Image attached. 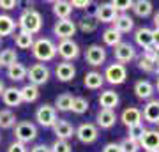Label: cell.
Listing matches in <instances>:
<instances>
[{
    "label": "cell",
    "mask_w": 159,
    "mask_h": 152,
    "mask_svg": "<svg viewBox=\"0 0 159 152\" xmlns=\"http://www.w3.org/2000/svg\"><path fill=\"white\" fill-rule=\"evenodd\" d=\"M142 118H145L150 124H159V101L157 99H150L145 104L142 112Z\"/></svg>",
    "instance_id": "17"
},
{
    "label": "cell",
    "mask_w": 159,
    "mask_h": 152,
    "mask_svg": "<svg viewBox=\"0 0 159 152\" xmlns=\"http://www.w3.org/2000/svg\"><path fill=\"white\" fill-rule=\"evenodd\" d=\"M119 94L115 90H102L101 96H99V104H101V110H115L117 104H119Z\"/></svg>",
    "instance_id": "18"
},
{
    "label": "cell",
    "mask_w": 159,
    "mask_h": 152,
    "mask_svg": "<svg viewBox=\"0 0 159 152\" xmlns=\"http://www.w3.org/2000/svg\"><path fill=\"white\" fill-rule=\"evenodd\" d=\"M4 89H6V87H4V83H2V80H0V94L4 92Z\"/></svg>",
    "instance_id": "50"
},
{
    "label": "cell",
    "mask_w": 159,
    "mask_h": 152,
    "mask_svg": "<svg viewBox=\"0 0 159 152\" xmlns=\"http://www.w3.org/2000/svg\"><path fill=\"white\" fill-rule=\"evenodd\" d=\"M85 60H87L89 66H92V67L102 66L104 60H106V50H104L101 44H90L85 51Z\"/></svg>",
    "instance_id": "10"
},
{
    "label": "cell",
    "mask_w": 159,
    "mask_h": 152,
    "mask_svg": "<svg viewBox=\"0 0 159 152\" xmlns=\"http://www.w3.org/2000/svg\"><path fill=\"white\" fill-rule=\"evenodd\" d=\"M27 78L30 80V85H44L50 78V69L46 67L44 64H34L27 69Z\"/></svg>",
    "instance_id": "5"
},
{
    "label": "cell",
    "mask_w": 159,
    "mask_h": 152,
    "mask_svg": "<svg viewBox=\"0 0 159 152\" xmlns=\"http://www.w3.org/2000/svg\"><path fill=\"white\" fill-rule=\"evenodd\" d=\"M18 27L21 28L23 32H29V34H32V35L41 32V28H43V16H41V12L32 9V7H27V9L20 14Z\"/></svg>",
    "instance_id": "1"
},
{
    "label": "cell",
    "mask_w": 159,
    "mask_h": 152,
    "mask_svg": "<svg viewBox=\"0 0 159 152\" xmlns=\"http://www.w3.org/2000/svg\"><path fill=\"white\" fill-rule=\"evenodd\" d=\"M154 27L156 28H159V11L154 14Z\"/></svg>",
    "instance_id": "49"
},
{
    "label": "cell",
    "mask_w": 159,
    "mask_h": 152,
    "mask_svg": "<svg viewBox=\"0 0 159 152\" xmlns=\"http://www.w3.org/2000/svg\"><path fill=\"white\" fill-rule=\"evenodd\" d=\"M35 120L39 122V126L43 127H53L55 122H57V110L51 106V104H43V106L37 108L35 112Z\"/></svg>",
    "instance_id": "6"
},
{
    "label": "cell",
    "mask_w": 159,
    "mask_h": 152,
    "mask_svg": "<svg viewBox=\"0 0 159 152\" xmlns=\"http://www.w3.org/2000/svg\"><path fill=\"white\" fill-rule=\"evenodd\" d=\"M7 76H9L12 81H21V80L27 78V67L20 62L12 64V66L7 67Z\"/></svg>",
    "instance_id": "29"
},
{
    "label": "cell",
    "mask_w": 159,
    "mask_h": 152,
    "mask_svg": "<svg viewBox=\"0 0 159 152\" xmlns=\"http://www.w3.org/2000/svg\"><path fill=\"white\" fill-rule=\"evenodd\" d=\"M120 120L124 122V126L131 127V126H136V124H142V110L136 106H129L125 108L122 115H120Z\"/></svg>",
    "instance_id": "15"
},
{
    "label": "cell",
    "mask_w": 159,
    "mask_h": 152,
    "mask_svg": "<svg viewBox=\"0 0 159 152\" xmlns=\"http://www.w3.org/2000/svg\"><path fill=\"white\" fill-rule=\"evenodd\" d=\"M152 41H154V46H159V28L152 30Z\"/></svg>",
    "instance_id": "47"
},
{
    "label": "cell",
    "mask_w": 159,
    "mask_h": 152,
    "mask_svg": "<svg viewBox=\"0 0 159 152\" xmlns=\"http://www.w3.org/2000/svg\"><path fill=\"white\" fill-rule=\"evenodd\" d=\"M134 94L138 99H150L154 94V85L148 80H138L134 83Z\"/></svg>",
    "instance_id": "23"
},
{
    "label": "cell",
    "mask_w": 159,
    "mask_h": 152,
    "mask_svg": "<svg viewBox=\"0 0 159 152\" xmlns=\"http://www.w3.org/2000/svg\"><path fill=\"white\" fill-rule=\"evenodd\" d=\"M140 149L145 150H159V133L157 129H147L145 135L142 136V140L138 141Z\"/></svg>",
    "instance_id": "13"
},
{
    "label": "cell",
    "mask_w": 159,
    "mask_h": 152,
    "mask_svg": "<svg viewBox=\"0 0 159 152\" xmlns=\"http://www.w3.org/2000/svg\"><path fill=\"white\" fill-rule=\"evenodd\" d=\"M157 133H159V124H157Z\"/></svg>",
    "instance_id": "54"
},
{
    "label": "cell",
    "mask_w": 159,
    "mask_h": 152,
    "mask_svg": "<svg viewBox=\"0 0 159 152\" xmlns=\"http://www.w3.org/2000/svg\"><path fill=\"white\" fill-rule=\"evenodd\" d=\"M119 145H120V150L122 152H138L140 150V143L131 140V138H124Z\"/></svg>",
    "instance_id": "40"
},
{
    "label": "cell",
    "mask_w": 159,
    "mask_h": 152,
    "mask_svg": "<svg viewBox=\"0 0 159 152\" xmlns=\"http://www.w3.org/2000/svg\"><path fill=\"white\" fill-rule=\"evenodd\" d=\"M30 50H32V55L39 62H50L57 57V44L48 37H41V39L34 41Z\"/></svg>",
    "instance_id": "2"
},
{
    "label": "cell",
    "mask_w": 159,
    "mask_h": 152,
    "mask_svg": "<svg viewBox=\"0 0 159 152\" xmlns=\"http://www.w3.org/2000/svg\"><path fill=\"white\" fill-rule=\"evenodd\" d=\"M57 53L64 58V62H71V60H74V58L80 57V46L73 39H64L58 43Z\"/></svg>",
    "instance_id": "7"
},
{
    "label": "cell",
    "mask_w": 159,
    "mask_h": 152,
    "mask_svg": "<svg viewBox=\"0 0 159 152\" xmlns=\"http://www.w3.org/2000/svg\"><path fill=\"white\" fill-rule=\"evenodd\" d=\"M152 55H154V60L159 62V46H152Z\"/></svg>",
    "instance_id": "48"
},
{
    "label": "cell",
    "mask_w": 159,
    "mask_h": 152,
    "mask_svg": "<svg viewBox=\"0 0 159 152\" xmlns=\"http://www.w3.org/2000/svg\"><path fill=\"white\" fill-rule=\"evenodd\" d=\"M53 34L57 35L60 41L64 39H73V35L76 34V23L67 18V20H58L53 25Z\"/></svg>",
    "instance_id": "8"
},
{
    "label": "cell",
    "mask_w": 159,
    "mask_h": 152,
    "mask_svg": "<svg viewBox=\"0 0 159 152\" xmlns=\"http://www.w3.org/2000/svg\"><path fill=\"white\" fill-rule=\"evenodd\" d=\"M14 43H16L18 48H21V50H29V48H32V44H34V35L29 34V32L20 30V32L14 35Z\"/></svg>",
    "instance_id": "32"
},
{
    "label": "cell",
    "mask_w": 159,
    "mask_h": 152,
    "mask_svg": "<svg viewBox=\"0 0 159 152\" xmlns=\"http://www.w3.org/2000/svg\"><path fill=\"white\" fill-rule=\"evenodd\" d=\"M113 57L117 58V62L119 64H125V62H131L134 57H136V50L133 48V44L129 43H120V44L115 46L113 50Z\"/></svg>",
    "instance_id": "11"
},
{
    "label": "cell",
    "mask_w": 159,
    "mask_h": 152,
    "mask_svg": "<svg viewBox=\"0 0 159 152\" xmlns=\"http://www.w3.org/2000/svg\"><path fill=\"white\" fill-rule=\"evenodd\" d=\"M78 27L81 32H85V34H90V32H94L97 28V21L94 16H83L81 20L78 21ZM76 27V28H78Z\"/></svg>",
    "instance_id": "35"
},
{
    "label": "cell",
    "mask_w": 159,
    "mask_h": 152,
    "mask_svg": "<svg viewBox=\"0 0 159 152\" xmlns=\"http://www.w3.org/2000/svg\"><path fill=\"white\" fill-rule=\"evenodd\" d=\"M16 30V21L9 14H0V37L11 35Z\"/></svg>",
    "instance_id": "27"
},
{
    "label": "cell",
    "mask_w": 159,
    "mask_h": 152,
    "mask_svg": "<svg viewBox=\"0 0 159 152\" xmlns=\"http://www.w3.org/2000/svg\"><path fill=\"white\" fill-rule=\"evenodd\" d=\"M74 135L81 143H94L97 140V136H99V129H97L96 124L85 122V124L80 126L78 129H74Z\"/></svg>",
    "instance_id": "9"
},
{
    "label": "cell",
    "mask_w": 159,
    "mask_h": 152,
    "mask_svg": "<svg viewBox=\"0 0 159 152\" xmlns=\"http://www.w3.org/2000/svg\"><path fill=\"white\" fill-rule=\"evenodd\" d=\"M102 78H104V81H108L110 85H122L125 81V78H127V69H125L124 64L113 62L106 67Z\"/></svg>",
    "instance_id": "4"
},
{
    "label": "cell",
    "mask_w": 159,
    "mask_h": 152,
    "mask_svg": "<svg viewBox=\"0 0 159 152\" xmlns=\"http://www.w3.org/2000/svg\"><path fill=\"white\" fill-rule=\"evenodd\" d=\"M134 41H136L138 46H142L143 50L147 48H152L154 46V41H152V30L147 27H140L134 32Z\"/></svg>",
    "instance_id": "20"
},
{
    "label": "cell",
    "mask_w": 159,
    "mask_h": 152,
    "mask_svg": "<svg viewBox=\"0 0 159 152\" xmlns=\"http://www.w3.org/2000/svg\"><path fill=\"white\" fill-rule=\"evenodd\" d=\"M147 152H159V150H147Z\"/></svg>",
    "instance_id": "52"
},
{
    "label": "cell",
    "mask_w": 159,
    "mask_h": 152,
    "mask_svg": "<svg viewBox=\"0 0 159 152\" xmlns=\"http://www.w3.org/2000/svg\"><path fill=\"white\" fill-rule=\"evenodd\" d=\"M157 92H159V76H157Z\"/></svg>",
    "instance_id": "51"
},
{
    "label": "cell",
    "mask_w": 159,
    "mask_h": 152,
    "mask_svg": "<svg viewBox=\"0 0 159 152\" xmlns=\"http://www.w3.org/2000/svg\"><path fill=\"white\" fill-rule=\"evenodd\" d=\"M73 12V7H71V2H66V0H57L53 2V14L58 18V20H67Z\"/></svg>",
    "instance_id": "25"
},
{
    "label": "cell",
    "mask_w": 159,
    "mask_h": 152,
    "mask_svg": "<svg viewBox=\"0 0 159 152\" xmlns=\"http://www.w3.org/2000/svg\"><path fill=\"white\" fill-rule=\"evenodd\" d=\"M16 6H18L16 0H0V7H2V9H6V11H9V9H14Z\"/></svg>",
    "instance_id": "43"
},
{
    "label": "cell",
    "mask_w": 159,
    "mask_h": 152,
    "mask_svg": "<svg viewBox=\"0 0 159 152\" xmlns=\"http://www.w3.org/2000/svg\"><path fill=\"white\" fill-rule=\"evenodd\" d=\"M30 152H50V147L43 145V143H39V145H35L30 149Z\"/></svg>",
    "instance_id": "46"
},
{
    "label": "cell",
    "mask_w": 159,
    "mask_h": 152,
    "mask_svg": "<svg viewBox=\"0 0 159 152\" xmlns=\"http://www.w3.org/2000/svg\"><path fill=\"white\" fill-rule=\"evenodd\" d=\"M2 101H4V104L6 106H20L21 104V94H20V89H16V87H7V89H4V92H2Z\"/></svg>",
    "instance_id": "19"
},
{
    "label": "cell",
    "mask_w": 159,
    "mask_h": 152,
    "mask_svg": "<svg viewBox=\"0 0 159 152\" xmlns=\"http://www.w3.org/2000/svg\"><path fill=\"white\" fill-rule=\"evenodd\" d=\"M20 94H21V101L23 103H34L39 99V87H35V85H23L21 89H20Z\"/></svg>",
    "instance_id": "26"
},
{
    "label": "cell",
    "mask_w": 159,
    "mask_h": 152,
    "mask_svg": "<svg viewBox=\"0 0 159 152\" xmlns=\"http://www.w3.org/2000/svg\"><path fill=\"white\" fill-rule=\"evenodd\" d=\"M145 126L143 124H136V126H131V127H127V138H131V140H134V141H140L142 140V136L145 135Z\"/></svg>",
    "instance_id": "37"
},
{
    "label": "cell",
    "mask_w": 159,
    "mask_h": 152,
    "mask_svg": "<svg viewBox=\"0 0 159 152\" xmlns=\"http://www.w3.org/2000/svg\"><path fill=\"white\" fill-rule=\"evenodd\" d=\"M119 16L115 9L110 4H101V6L96 7V12H94V18H96V21L99 23H113L115 18Z\"/></svg>",
    "instance_id": "12"
},
{
    "label": "cell",
    "mask_w": 159,
    "mask_h": 152,
    "mask_svg": "<svg viewBox=\"0 0 159 152\" xmlns=\"http://www.w3.org/2000/svg\"><path fill=\"white\" fill-rule=\"evenodd\" d=\"M113 28L119 34H127L134 28V21H133V18L129 14H119L113 21Z\"/></svg>",
    "instance_id": "22"
},
{
    "label": "cell",
    "mask_w": 159,
    "mask_h": 152,
    "mask_svg": "<svg viewBox=\"0 0 159 152\" xmlns=\"http://www.w3.org/2000/svg\"><path fill=\"white\" fill-rule=\"evenodd\" d=\"M110 6L115 9V12H117V14H119V12H122V14H124L125 11L133 9V2H131V0H113V2H110Z\"/></svg>",
    "instance_id": "39"
},
{
    "label": "cell",
    "mask_w": 159,
    "mask_h": 152,
    "mask_svg": "<svg viewBox=\"0 0 159 152\" xmlns=\"http://www.w3.org/2000/svg\"><path fill=\"white\" fill-rule=\"evenodd\" d=\"M55 74H57V78L60 81H71V80L76 76V69L71 62H60L57 64V67H55Z\"/></svg>",
    "instance_id": "21"
},
{
    "label": "cell",
    "mask_w": 159,
    "mask_h": 152,
    "mask_svg": "<svg viewBox=\"0 0 159 152\" xmlns=\"http://www.w3.org/2000/svg\"><path fill=\"white\" fill-rule=\"evenodd\" d=\"M7 152H29V150H27V145H25V143L14 140L11 145L7 147Z\"/></svg>",
    "instance_id": "42"
},
{
    "label": "cell",
    "mask_w": 159,
    "mask_h": 152,
    "mask_svg": "<svg viewBox=\"0 0 159 152\" xmlns=\"http://www.w3.org/2000/svg\"><path fill=\"white\" fill-rule=\"evenodd\" d=\"M87 110H89V101H87L85 97H74L71 112H74L76 115H83Z\"/></svg>",
    "instance_id": "36"
},
{
    "label": "cell",
    "mask_w": 159,
    "mask_h": 152,
    "mask_svg": "<svg viewBox=\"0 0 159 152\" xmlns=\"http://www.w3.org/2000/svg\"><path fill=\"white\" fill-rule=\"evenodd\" d=\"M16 62H18V55L14 50H11V48L0 50V67L2 66L9 67V66H12V64H16Z\"/></svg>",
    "instance_id": "34"
},
{
    "label": "cell",
    "mask_w": 159,
    "mask_h": 152,
    "mask_svg": "<svg viewBox=\"0 0 159 152\" xmlns=\"http://www.w3.org/2000/svg\"><path fill=\"white\" fill-rule=\"evenodd\" d=\"M96 122L101 129H111L117 122V113L113 110H99L96 115Z\"/></svg>",
    "instance_id": "14"
},
{
    "label": "cell",
    "mask_w": 159,
    "mask_h": 152,
    "mask_svg": "<svg viewBox=\"0 0 159 152\" xmlns=\"http://www.w3.org/2000/svg\"><path fill=\"white\" fill-rule=\"evenodd\" d=\"M152 2H148V0H138V2H133V11L134 14L140 18H147L152 14Z\"/></svg>",
    "instance_id": "28"
},
{
    "label": "cell",
    "mask_w": 159,
    "mask_h": 152,
    "mask_svg": "<svg viewBox=\"0 0 159 152\" xmlns=\"http://www.w3.org/2000/svg\"><path fill=\"white\" fill-rule=\"evenodd\" d=\"M0 46H2V37H0Z\"/></svg>",
    "instance_id": "53"
},
{
    "label": "cell",
    "mask_w": 159,
    "mask_h": 152,
    "mask_svg": "<svg viewBox=\"0 0 159 152\" xmlns=\"http://www.w3.org/2000/svg\"><path fill=\"white\" fill-rule=\"evenodd\" d=\"M53 133L57 135V140H66L67 141L69 138H73L74 127H73L71 122H67V120H60V118H58L57 122H55V126H53Z\"/></svg>",
    "instance_id": "16"
},
{
    "label": "cell",
    "mask_w": 159,
    "mask_h": 152,
    "mask_svg": "<svg viewBox=\"0 0 159 152\" xmlns=\"http://www.w3.org/2000/svg\"><path fill=\"white\" fill-rule=\"evenodd\" d=\"M16 126V115L12 110L6 108V110H0V129H9Z\"/></svg>",
    "instance_id": "31"
},
{
    "label": "cell",
    "mask_w": 159,
    "mask_h": 152,
    "mask_svg": "<svg viewBox=\"0 0 159 152\" xmlns=\"http://www.w3.org/2000/svg\"><path fill=\"white\" fill-rule=\"evenodd\" d=\"M73 99L74 97L71 96V94H60V96H57V99H55V110H58V112H71V106H73Z\"/></svg>",
    "instance_id": "33"
},
{
    "label": "cell",
    "mask_w": 159,
    "mask_h": 152,
    "mask_svg": "<svg viewBox=\"0 0 159 152\" xmlns=\"http://www.w3.org/2000/svg\"><path fill=\"white\" fill-rule=\"evenodd\" d=\"M89 6H90L89 0H73L71 2V7H76V9H87Z\"/></svg>",
    "instance_id": "44"
},
{
    "label": "cell",
    "mask_w": 159,
    "mask_h": 152,
    "mask_svg": "<svg viewBox=\"0 0 159 152\" xmlns=\"http://www.w3.org/2000/svg\"><path fill=\"white\" fill-rule=\"evenodd\" d=\"M71 150H73V147L66 140H55L53 145L50 147V152H71Z\"/></svg>",
    "instance_id": "41"
},
{
    "label": "cell",
    "mask_w": 159,
    "mask_h": 152,
    "mask_svg": "<svg viewBox=\"0 0 159 152\" xmlns=\"http://www.w3.org/2000/svg\"><path fill=\"white\" fill-rule=\"evenodd\" d=\"M138 67L142 69V71H145V73H154L156 60H154V58H150V57L142 55L140 58H138Z\"/></svg>",
    "instance_id": "38"
},
{
    "label": "cell",
    "mask_w": 159,
    "mask_h": 152,
    "mask_svg": "<svg viewBox=\"0 0 159 152\" xmlns=\"http://www.w3.org/2000/svg\"><path fill=\"white\" fill-rule=\"evenodd\" d=\"M102 152H122V150H120L119 143H106L104 149H102Z\"/></svg>",
    "instance_id": "45"
},
{
    "label": "cell",
    "mask_w": 159,
    "mask_h": 152,
    "mask_svg": "<svg viewBox=\"0 0 159 152\" xmlns=\"http://www.w3.org/2000/svg\"><path fill=\"white\" fill-rule=\"evenodd\" d=\"M102 41H104V44H106V46L115 48L117 44L122 43V34H119L113 27H110V28H106V30L102 32Z\"/></svg>",
    "instance_id": "30"
},
{
    "label": "cell",
    "mask_w": 159,
    "mask_h": 152,
    "mask_svg": "<svg viewBox=\"0 0 159 152\" xmlns=\"http://www.w3.org/2000/svg\"><path fill=\"white\" fill-rule=\"evenodd\" d=\"M83 85H85L87 89H90V90H97V89H101L102 85H104V78H102L101 73H97V71H90V73L85 74V78H83Z\"/></svg>",
    "instance_id": "24"
},
{
    "label": "cell",
    "mask_w": 159,
    "mask_h": 152,
    "mask_svg": "<svg viewBox=\"0 0 159 152\" xmlns=\"http://www.w3.org/2000/svg\"><path fill=\"white\" fill-rule=\"evenodd\" d=\"M14 138L16 141H21V143H29V141L35 140L37 138V127L35 124H32L30 120H21L14 126Z\"/></svg>",
    "instance_id": "3"
}]
</instances>
